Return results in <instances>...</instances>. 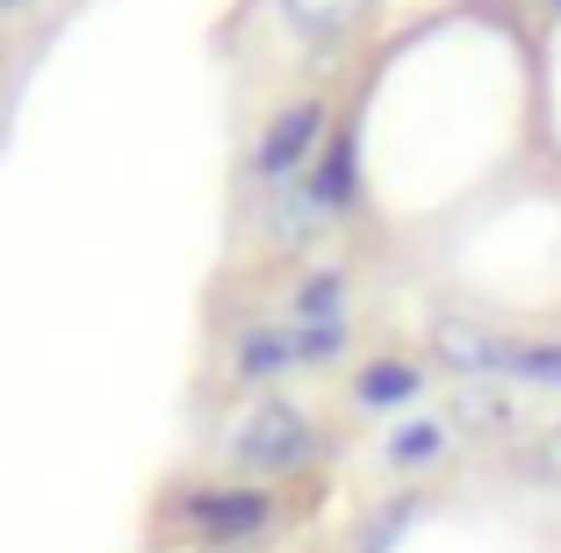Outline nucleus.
Segmentation results:
<instances>
[{"label":"nucleus","instance_id":"obj_11","mask_svg":"<svg viewBox=\"0 0 561 553\" xmlns=\"http://www.w3.org/2000/svg\"><path fill=\"white\" fill-rule=\"evenodd\" d=\"M310 324H346V316H339V274H317L310 288L296 295V331H310Z\"/></svg>","mask_w":561,"mask_h":553},{"label":"nucleus","instance_id":"obj_13","mask_svg":"<svg viewBox=\"0 0 561 553\" xmlns=\"http://www.w3.org/2000/svg\"><path fill=\"white\" fill-rule=\"evenodd\" d=\"M346 345V324H310V331H296V359H331Z\"/></svg>","mask_w":561,"mask_h":553},{"label":"nucleus","instance_id":"obj_1","mask_svg":"<svg viewBox=\"0 0 561 553\" xmlns=\"http://www.w3.org/2000/svg\"><path fill=\"white\" fill-rule=\"evenodd\" d=\"M310 453H317V431H310V417L288 410V403H260L231 431V460L245 474H296Z\"/></svg>","mask_w":561,"mask_h":553},{"label":"nucleus","instance_id":"obj_6","mask_svg":"<svg viewBox=\"0 0 561 553\" xmlns=\"http://www.w3.org/2000/svg\"><path fill=\"white\" fill-rule=\"evenodd\" d=\"M280 367H296V331H245L238 338V381H274Z\"/></svg>","mask_w":561,"mask_h":553},{"label":"nucleus","instance_id":"obj_17","mask_svg":"<svg viewBox=\"0 0 561 553\" xmlns=\"http://www.w3.org/2000/svg\"><path fill=\"white\" fill-rule=\"evenodd\" d=\"M554 8H561V0H554Z\"/></svg>","mask_w":561,"mask_h":553},{"label":"nucleus","instance_id":"obj_16","mask_svg":"<svg viewBox=\"0 0 561 553\" xmlns=\"http://www.w3.org/2000/svg\"><path fill=\"white\" fill-rule=\"evenodd\" d=\"M0 8H22V0H0Z\"/></svg>","mask_w":561,"mask_h":553},{"label":"nucleus","instance_id":"obj_12","mask_svg":"<svg viewBox=\"0 0 561 553\" xmlns=\"http://www.w3.org/2000/svg\"><path fill=\"white\" fill-rule=\"evenodd\" d=\"M346 187H353V145H331L324 165H317V180H310V195L324 201V209H339V201H346Z\"/></svg>","mask_w":561,"mask_h":553},{"label":"nucleus","instance_id":"obj_3","mask_svg":"<svg viewBox=\"0 0 561 553\" xmlns=\"http://www.w3.org/2000/svg\"><path fill=\"white\" fill-rule=\"evenodd\" d=\"M317 137H324V108H317V101H296V108H280V115H274V130L260 137V151H252V173H260L266 187L296 180L302 165H310Z\"/></svg>","mask_w":561,"mask_h":553},{"label":"nucleus","instance_id":"obj_4","mask_svg":"<svg viewBox=\"0 0 561 553\" xmlns=\"http://www.w3.org/2000/svg\"><path fill=\"white\" fill-rule=\"evenodd\" d=\"M317 216H324V201L310 195V180H280V187H266V238L274 244H302L317 230Z\"/></svg>","mask_w":561,"mask_h":553},{"label":"nucleus","instance_id":"obj_5","mask_svg":"<svg viewBox=\"0 0 561 553\" xmlns=\"http://www.w3.org/2000/svg\"><path fill=\"white\" fill-rule=\"evenodd\" d=\"M504 353H512V345H496L490 331H476V324H439V359L461 367V375H504Z\"/></svg>","mask_w":561,"mask_h":553},{"label":"nucleus","instance_id":"obj_9","mask_svg":"<svg viewBox=\"0 0 561 553\" xmlns=\"http://www.w3.org/2000/svg\"><path fill=\"white\" fill-rule=\"evenodd\" d=\"M504 375L540 381V389H561V345H554V338H540V345H512V353H504Z\"/></svg>","mask_w":561,"mask_h":553},{"label":"nucleus","instance_id":"obj_10","mask_svg":"<svg viewBox=\"0 0 561 553\" xmlns=\"http://www.w3.org/2000/svg\"><path fill=\"white\" fill-rule=\"evenodd\" d=\"M439 453H446V431H439V424H403L397 439H389V460H397V468H432Z\"/></svg>","mask_w":561,"mask_h":553},{"label":"nucleus","instance_id":"obj_15","mask_svg":"<svg viewBox=\"0 0 561 553\" xmlns=\"http://www.w3.org/2000/svg\"><path fill=\"white\" fill-rule=\"evenodd\" d=\"M540 474H547V482H561V431L540 446Z\"/></svg>","mask_w":561,"mask_h":553},{"label":"nucleus","instance_id":"obj_7","mask_svg":"<svg viewBox=\"0 0 561 553\" xmlns=\"http://www.w3.org/2000/svg\"><path fill=\"white\" fill-rule=\"evenodd\" d=\"M425 389V375H417L411 359H375L360 375V403H375V410H397V403H411V395Z\"/></svg>","mask_w":561,"mask_h":553},{"label":"nucleus","instance_id":"obj_14","mask_svg":"<svg viewBox=\"0 0 561 553\" xmlns=\"http://www.w3.org/2000/svg\"><path fill=\"white\" fill-rule=\"evenodd\" d=\"M461 417H468V424H504V417H512V410L496 403L490 389H468V395H461Z\"/></svg>","mask_w":561,"mask_h":553},{"label":"nucleus","instance_id":"obj_8","mask_svg":"<svg viewBox=\"0 0 561 553\" xmlns=\"http://www.w3.org/2000/svg\"><path fill=\"white\" fill-rule=\"evenodd\" d=\"M360 8L367 0H288V22H296L302 36H324L331 44V36H346L353 22H360Z\"/></svg>","mask_w":561,"mask_h":553},{"label":"nucleus","instance_id":"obj_2","mask_svg":"<svg viewBox=\"0 0 561 553\" xmlns=\"http://www.w3.org/2000/svg\"><path fill=\"white\" fill-rule=\"evenodd\" d=\"M181 518L195 525L209 546H245V539L266 532L274 504H266V488H195L181 504Z\"/></svg>","mask_w":561,"mask_h":553}]
</instances>
